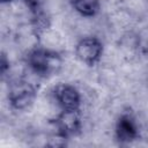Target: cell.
Here are the masks:
<instances>
[{
    "label": "cell",
    "mask_w": 148,
    "mask_h": 148,
    "mask_svg": "<svg viewBox=\"0 0 148 148\" xmlns=\"http://www.w3.org/2000/svg\"><path fill=\"white\" fill-rule=\"evenodd\" d=\"M140 135L139 125L130 111H124L117 118L114 125V136L119 143H130L135 141Z\"/></svg>",
    "instance_id": "obj_5"
},
{
    "label": "cell",
    "mask_w": 148,
    "mask_h": 148,
    "mask_svg": "<svg viewBox=\"0 0 148 148\" xmlns=\"http://www.w3.org/2000/svg\"><path fill=\"white\" fill-rule=\"evenodd\" d=\"M8 68H9V61L7 60L6 56L2 54V57H1V61H0V71H1V75H2V76L6 75V72H7Z\"/></svg>",
    "instance_id": "obj_10"
},
{
    "label": "cell",
    "mask_w": 148,
    "mask_h": 148,
    "mask_svg": "<svg viewBox=\"0 0 148 148\" xmlns=\"http://www.w3.org/2000/svg\"><path fill=\"white\" fill-rule=\"evenodd\" d=\"M69 3L83 17H94L101 12L99 0H69Z\"/></svg>",
    "instance_id": "obj_8"
},
{
    "label": "cell",
    "mask_w": 148,
    "mask_h": 148,
    "mask_svg": "<svg viewBox=\"0 0 148 148\" xmlns=\"http://www.w3.org/2000/svg\"><path fill=\"white\" fill-rule=\"evenodd\" d=\"M57 133L66 139H71L81 133L83 128L81 110H61L52 120Z\"/></svg>",
    "instance_id": "obj_3"
},
{
    "label": "cell",
    "mask_w": 148,
    "mask_h": 148,
    "mask_svg": "<svg viewBox=\"0 0 148 148\" xmlns=\"http://www.w3.org/2000/svg\"><path fill=\"white\" fill-rule=\"evenodd\" d=\"M103 52L104 45L96 36H86L75 45L76 58L89 67H94L101 61Z\"/></svg>",
    "instance_id": "obj_4"
},
{
    "label": "cell",
    "mask_w": 148,
    "mask_h": 148,
    "mask_svg": "<svg viewBox=\"0 0 148 148\" xmlns=\"http://www.w3.org/2000/svg\"><path fill=\"white\" fill-rule=\"evenodd\" d=\"M135 47L142 56H148V25L141 28L135 35Z\"/></svg>",
    "instance_id": "obj_9"
},
{
    "label": "cell",
    "mask_w": 148,
    "mask_h": 148,
    "mask_svg": "<svg viewBox=\"0 0 148 148\" xmlns=\"http://www.w3.org/2000/svg\"><path fill=\"white\" fill-rule=\"evenodd\" d=\"M12 1H14V0H0V2H1L2 5H5V3H10Z\"/></svg>",
    "instance_id": "obj_12"
},
{
    "label": "cell",
    "mask_w": 148,
    "mask_h": 148,
    "mask_svg": "<svg viewBox=\"0 0 148 148\" xmlns=\"http://www.w3.org/2000/svg\"><path fill=\"white\" fill-rule=\"evenodd\" d=\"M30 29L32 35L39 39L51 27V17L46 12L43 10L42 7L31 12V20H30Z\"/></svg>",
    "instance_id": "obj_7"
},
{
    "label": "cell",
    "mask_w": 148,
    "mask_h": 148,
    "mask_svg": "<svg viewBox=\"0 0 148 148\" xmlns=\"http://www.w3.org/2000/svg\"><path fill=\"white\" fill-rule=\"evenodd\" d=\"M21 1H23L31 12L40 7V0H21Z\"/></svg>",
    "instance_id": "obj_11"
},
{
    "label": "cell",
    "mask_w": 148,
    "mask_h": 148,
    "mask_svg": "<svg viewBox=\"0 0 148 148\" xmlns=\"http://www.w3.org/2000/svg\"><path fill=\"white\" fill-rule=\"evenodd\" d=\"M25 64L39 77L46 79L57 74L62 67V57L59 52L42 46L30 49L25 54Z\"/></svg>",
    "instance_id": "obj_1"
},
{
    "label": "cell",
    "mask_w": 148,
    "mask_h": 148,
    "mask_svg": "<svg viewBox=\"0 0 148 148\" xmlns=\"http://www.w3.org/2000/svg\"><path fill=\"white\" fill-rule=\"evenodd\" d=\"M53 97L61 110H81V95L69 83H59L53 88Z\"/></svg>",
    "instance_id": "obj_6"
},
{
    "label": "cell",
    "mask_w": 148,
    "mask_h": 148,
    "mask_svg": "<svg viewBox=\"0 0 148 148\" xmlns=\"http://www.w3.org/2000/svg\"><path fill=\"white\" fill-rule=\"evenodd\" d=\"M37 97V88L24 77L12 79L7 88V99L15 111L28 110Z\"/></svg>",
    "instance_id": "obj_2"
}]
</instances>
